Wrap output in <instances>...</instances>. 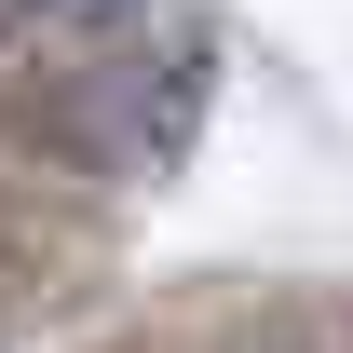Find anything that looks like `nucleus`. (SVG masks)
Listing matches in <instances>:
<instances>
[{
  "label": "nucleus",
  "mask_w": 353,
  "mask_h": 353,
  "mask_svg": "<svg viewBox=\"0 0 353 353\" xmlns=\"http://www.w3.org/2000/svg\"><path fill=\"white\" fill-rule=\"evenodd\" d=\"M14 14H82V0H14Z\"/></svg>",
  "instance_id": "1"
}]
</instances>
